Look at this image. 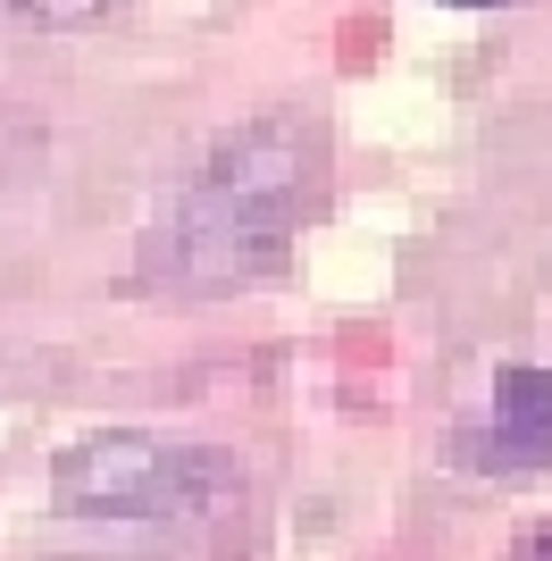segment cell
I'll use <instances>...</instances> for the list:
<instances>
[{
    "mask_svg": "<svg viewBox=\"0 0 552 561\" xmlns=\"http://www.w3.org/2000/svg\"><path fill=\"white\" fill-rule=\"evenodd\" d=\"M319 193V126L294 110H268L234 126L184 185L168 227L151 234V277L176 294H234L285 268L294 227Z\"/></svg>",
    "mask_w": 552,
    "mask_h": 561,
    "instance_id": "obj_1",
    "label": "cell"
},
{
    "mask_svg": "<svg viewBox=\"0 0 552 561\" xmlns=\"http://www.w3.org/2000/svg\"><path fill=\"white\" fill-rule=\"evenodd\" d=\"M243 469L209 445H184V436H142V427H110V436H84V445L59 453L50 486L59 503L84 519H184L234 494Z\"/></svg>",
    "mask_w": 552,
    "mask_h": 561,
    "instance_id": "obj_2",
    "label": "cell"
},
{
    "mask_svg": "<svg viewBox=\"0 0 552 561\" xmlns=\"http://www.w3.org/2000/svg\"><path fill=\"white\" fill-rule=\"evenodd\" d=\"M460 461L478 469H552V369H503L494 377V420L460 436Z\"/></svg>",
    "mask_w": 552,
    "mask_h": 561,
    "instance_id": "obj_3",
    "label": "cell"
},
{
    "mask_svg": "<svg viewBox=\"0 0 552 561\" xmlns=\"http://www.w3.org/2000/svg\"><path fill=\"white\" fill-rule=\"evenodd\" d=\"M0 9L25 18V25H101L117 0H0Z\"/></svg>",
    "mask_w": 552,
    "mask_h": 561,
    "instance_id": "obj_4",
    "label": "cell"
},
{
    "mask_svg": "<svg viewBox=\"0 0 552 561\" xmlns=\"http://www.w3.org/2000/svg\"><path fill=\"white\" fill-rule=\"evenodd\" d=\"M510 561H552V528H528V537H519V553Z\"/></svg>",
    "mask_w": 552,
    "mask_h": 561,
    "instance_id": "obj_5",
    "label": "cell"
},
{
    "mask_svg": "<svg viewBox=\"0 0 552 561\" xmlns=\"http://www.w3.org/2000/svg\"><path fill=\"white\" fill-rule=\"evenodd\" d=\"M460 9H503V0H460Z\"/></svg>",
    "mask_w": 552,
    "mask_h": 561,
    "instance_id": "obj_6",
    "label": "cell"
}]
</instances>
